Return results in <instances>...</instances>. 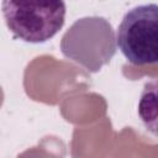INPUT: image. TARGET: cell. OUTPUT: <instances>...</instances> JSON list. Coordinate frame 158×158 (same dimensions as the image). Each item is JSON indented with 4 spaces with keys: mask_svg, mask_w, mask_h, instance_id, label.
<instances>
[{
    "mask_svg": "<svg viewBox=\"0 0 158 158\" xmlns=\"http://www.w3.org/2000/svg\"><path fill=\"white\" fill-rule=\"evenodd\" d=\"M60 52L89 73H98L116 53L115 31L105 17L78 19L62 36Z\"/></svg>",
    "mask_w": 158,
    "mask_h": 158,
    "instance_id": "6da1fadb",
    "label": "cell"
},
{
    "mask_svg": "<svg viewBox=\"0 0 158 158\" xmlns=\"http://www.w3.org/2000/svg\"><path fill=\"white\" fill-rule=\"evenodd\" d=\"M1 14L15 38L27 43H44L64 26V0H2Z\"/></svg>",
    "mask_w": 158,
    "mask_h": 158,
    "instance_id": "7a4b0ae2",
    "label": "cell"
},
{
    "mask_svg": "<svg viewBox=\"0 0 158 158\" xmlns=\"http://www.w3.org/2000/svg\"><path fill=\"white\" fill-rule=\"evenodd\" d=\"M116 44L135 65L154 64L158 59V6L143 4L130 9L116 31Z\"/></svg>",
    "mask_w": 158,
    "mask_h": 158,
    "instance_id": "3957f363",
    "label": "cell"
}]
</instances>
